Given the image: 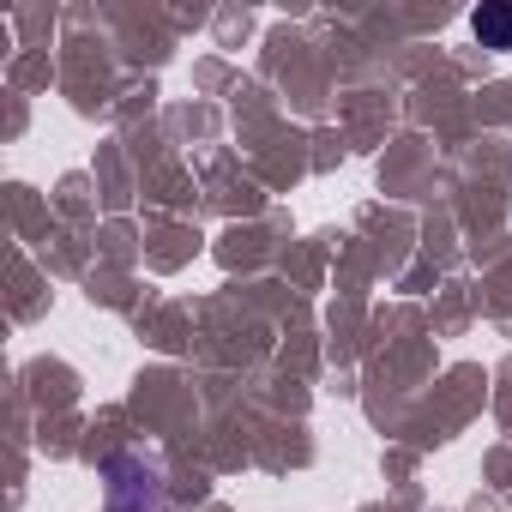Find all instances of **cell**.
Returning a JSON list of instances; mask_svg holds the SVG:
<instances>
[{"mask_svg":"<svg viewBox=\"0 0 512 512\" xmlns=\"http://www.w3.org/2000/svg\"><path fill=\"white\" fill-rule=\"evenodd\" d=\"M103 494H109V512H157V506H163V482H157V470H151L139 452L109 458Z\"/></svg>","mask_w":512,"mask_h":512,"instance_id":"obj_1","label":"cell"},{"mask_svg":"<svg viewBox=\"0 0 512 512\" xmlns=\"http://www.w3.org/2000/svg\"><path fill=\"white\" fill-rule=\"evenodd\" d=\"M470 31L482 49H512V0H482L470 13Z\"/></svg>","mask_w":512,"mask_h":512,"instance_id":"obj_2","label":"cell"}]
</instances>
